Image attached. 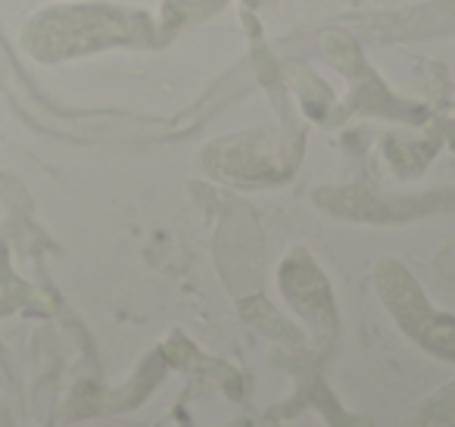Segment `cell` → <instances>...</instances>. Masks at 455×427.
<instances>
[]
</instances>
